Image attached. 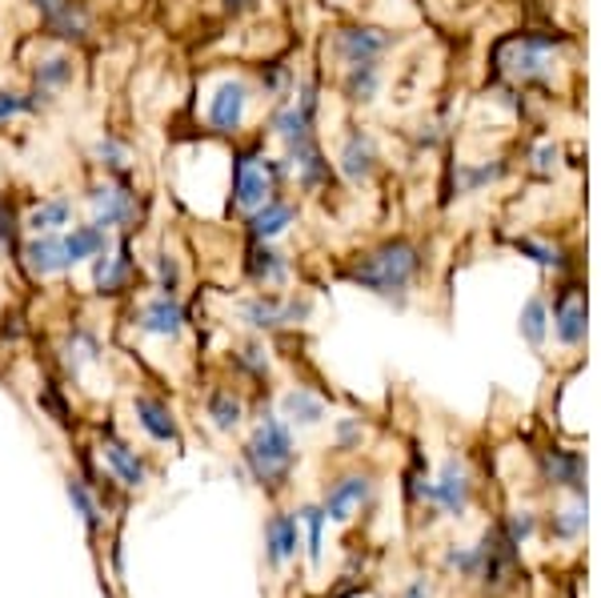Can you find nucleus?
Wrapping results in <instances>:
<instances>
[{"mask_svg":"<svg viewBox=\"0 0 601 598\" xmlns=\"http://www.w3.org/2000/svg\"><path fill=\"white\" fill-rule=\"evenodd\" d=\"M418 266H421L418 245L385 241L378 250H369L366 257H357L345 278L369 293H381V297H401L413 285V278H418Z\"/></svg>","mask_w":601,"mask_h":598,"instance_id":"1","label":"nucleus"},{"mask_svg":"<svg viewBox=\"0 0 601 598\" xmlns=\"http://www.w3.org/2000/svg\"><path fill=\"white\" fill-rule=\"evenodd\" d=\"M245 462L253 470V479L265 482V486H281L293 466V438H289V425L277 422V418H265L257 425L253 442L245 446Z\"/></svg>","mask_w":601,"mask_h":598,"instance_id":"2","label":"nucleus"},{"mask_svg":"<svg viewBox=\"0 0 601 598\" xmlns=\"http://www.w3.org/2000/svg\"><path fill=\"white\" fill-rule=\"evenodd\" d=\"M269 193H273V169H269V161L253 157V153L236 157V165H233V198H236V205H241L245 213H253L257 205H265V201H269Z\"/></svg>","mask_w":601,"mask_h":598,"instance_id":"3","label":"nucleus"},{"mask_svg":"<svg viewBox=\"0 0 601 598\" xmlns=\"http://www.w3.org/2000/svg\"><path fill=\"white\" fill-rule=\"evenodd\" d=\"M92 205V226L101 229H120L137 217V193H129V186H97L89 193Z\"/></svg>","mask_w":601,"mask_h":598,"instance_id":"4","label":"nucleus"},{"mask_svg":"<svg viewBox=\"0 0 601 598\" xmlns=\"http://www.w3.org/2000/svg\"><path fill=\"white\" fill-rule=\"evenodd\" d=\"M314 89L309 85H300V97L297 101H289L285 109H277V117H273V133L285 141L289 149H297L305 145V141H314Z\"/></svg>","mask_w":601,"mask_h":598,"instance_id":"5","label":"nucleus"},{"mask_svg":"<svg viewBox=\"0 0 601 598\" xmlns=\"http://www.w3.org/2000/svg\"><path fill=\"white\" fill-rule=\"evenodd\" d=\"M245 109H248L245 80H221L209 101V125L217 133H236L245 125Z\"/></svg>","mask_w":601,"mask_h":598,"instance_id":"6","label":"nucleus"},{"mask_svg":"<svg viewBox=\"0 0 601 598\" xmlns=\"http://www.w3.org/2000/svg\"><path fill=\"white\" fill-rule=\"evenodd\" d=\"M309 314L305 302H281L273 293H261V297H248L245 306H241V321L253 326V330H273V326H289V321H297Z\"/></svg>","mask_w":601,"mask_h":598,"instance_id":"7","label":"nucleus"},{"mask_svg":"<svg viewBox=\"0 0 601 598\" xmlns=\"http://www.w3.org/2000/svg\"><path fill=\"white\" fill-rule=\"evenodd\" d=\"M385 49H389V37L381 28H341L337 40H333V53L345 65H373Z\"/></svg>","mask_w":601,"mask_h":598,"instance_id":"8","label":"nucleus"},{"mask_svg":"<svg viewBox=\"0 0 601 598\" xmlns=\"http://www.w3.org/2000/svg\"><path fill=\"white\" fill-rule=\"evenodd\" d=\"M430 498L442 506L445 514H465V506H470V474H465V466L458 458H449L442 466V479L430 486Z\"/></svg>","mask_w":601,"mask_h":598,"instance_id":"9","label":"nucleus"},{"mask_svg":"<svg viewBox=\"0 0 601 598\" xmlns=\"http://www.w3.org/2000/svg\"><path fill=\"white\" fill-rule=\"evenodd\" d=\"M293 217H297V205H289L281 198H269L265 205L248 213V238L253 241H273L277 233H285L293 226Z\"/></svg>","mask_w":601,"mask_h":598,"instance_id":"10","label":"nucleus"},{"mask_svg":"<svg viewBox=\"0 0 601 598\" xmlns=\"http://www.w3.org/2000/svg\"><path fill=\"white\" fill-rule=\"evenodd\" d=\"M181 326H184V309L172 293H161V297H153L141 309V330L153 333V338H177Z\"/></svg>","mask_w":601,"mask_h":598,"instance_id":"11","label":"nucleus"},{"mask_svg":"<svg viewBox=\"0 0 601 598\" xmlns=\"http://www.w3.org/2000/svg\"><path fill=\"white\" fill-rule=\"evenodd\" d=\"M25 257H28V269H33L37 278H53V273H65L68 269L61 233H37V238L25 245Z\"/></svg>","mask_w":601,"mask_h":598,"instance_id":"12","label":"nucleus"},{"mask_svg":"<svg viewBox=\"0 0 601 598\" xmlns=\"http://www.w3.org/2000/svg\"><path fill=\"white\" fill-rule=\"evenodd\" d=\"M373 169H378V149H373V141L366 133H354L341 145V174L349 177L354 186H361V181L373 177Z\"/></svg>","mask_w":601,"mask_h":598,"instance_id":"13","label":"nucleus"},{"mask_svg":"<svg viewBox=\"0 0 601 598\" xmlns=\"http://www.w3.org/2000/svg\"><path fill=\"white\" fill-rule=\"evenodd\" d=\"M65 241V262L68 266H80V262H92L108 250V229L101 226H73L68 233H61Z\"/></svg>","mask_w":601,"mask_h":598,"instance_id":"14","label":"nucleus"},{"mask_svg":"<svg viewBox=\"0 0 601 598\" xmlns=\"http://www.w3.org/2000/svg\"><path fill=\"white\" fill-rule=\"evenodd\" d=\"M40 21H44V28L61 40H85L89 37V13H85V4H77V0H61V4L49 9Z\"/></svg>","mask_w":601,"mask_h":598,"instance_id":"15","label":"nucleus"},{"mask_svg":"<svg viewBox=\"0 0 601 598\" xmlns=\"http://www.w3.org/2000/svg\"><path fill=\"white\" fill-rule=\"evenodd\" d=\"M97 266H92V281H97V290L101 293H120L125 290V281H129V245H120L117 253H113V245H108L101 257H92Z\"/></svg>","mask_w":601,"mask_h":598,"instance_id":"16","label":"nucleus"},{"mask_svg":"<svg viewBox=\"0 0 601 598\" xmlns=\"http://www.w3.org/2000/svg\"><path fill=\"white\" fill-rule=\"evenodd\" d=\"M366 498H369V479H361V474H349V479L333 482V491L325 498V519L345 522Z\"/></svg>","mask_w":601,"mask_h":598,"instance_id":"17","label":"nucleus"},{"mask_svg":"<svg viewBox=\"0 0 601 598\" xmlns=\"http://www.w3.org/2000/svg\"><path fill=\"white\" fill-rule=\"evenodd\" d=\"M248 278L257 281V285H281V281L289 278L285 257H281L269 241H257V245L248 250Z\"/></svg>","mask_w":601,"mask_h":598,"instance_id":"18","label":"nucleus"},{"mask_svg":"<svg viewBox=\"0 0 601 598\" xmlns=\"http://www.w3.org/2000/svg\"><path fill=\"white\" fill-rule=\"evenodd\" d=\"M132 406H137V422L144 425V434H149L153 442H172V438H177V422H172V413H169V406H165V402L137 398Z\"/></svg>","mask_w":601,"mask_h":598,"instance_id":"19","label":"nucleus"},{"mask_svg":"<svg viewBox=\"0 0 601 598\" xmlns=\"http://www.w3.org/2000/svg\"><path fill=\"white\" fill-rule=\"evenodd\" d=\"M65 226H73V201L68 198H53L37 205V209L28 213V229L33 233H61Z\"/></svg>","mask_w":601,"mask_h":598,"instance_id":"20","label":"nucleus"},{"mask_svg":"<svg viewBox=\"0 0 601 598\" xmlns=\"http://www.w3.org/2000/svg\"><path fill=\"white\" fill-rule=\"evenodd\" d=\"M105 458H108V466H113V474H117L125 486H132V491H137V486H144V466H141V458H137V454H132L125 442L108 438L105 442Z\"/></svg>","mask_w":601,"mask_h":598,"instance_id":"21","label":"nucleus"},{"mask_svg":"<svg viewBox=\"0 0 601 598\" xmlns=\"http://www.w3.org/2000/svg\"><path fill=\"white\" fill-rule=\"evenodd\" d=\"M297 555V519H289V514H277L269 522V559L273 562H285Z\"/></svg>","mask_w":601,"mask_h":598,"instance_id":"22","label":"nucleus"},{"mask_svg":"<svg viewBox=\"0 0 601 598\" xmlns=\"http://www.w3.org/2000/svg\"><path fill=\"white\" fill-rule=\"evenodd\" d=\"M73 61L68 56H49V61H40L37 65V93H56V89H65V85H73Z\"/></svg>","mask_w":601,"mask_h":598,"instance_id":"23","label":"nucleus"},{"mask_svg":"<svg viewBox=\"0 0 601 598\" xmlns=\"http://www.w3.org/2000/svg\"><path fill=\"white\" fill-rule=\"evenodd\" d=\"M558 338L565 346H577L586 338V306L577 297H565L562 309H558Z\"/></svg>","mask_w":601,"mask_h":598,"instance_id":"24","label":"nucleus"},{"mask_svg":"<svg viewBox=\"0 0 601 598\" xmlns=\"http://www.w3.org/2000/svg\"><path fill=\"white\" fill-rule=\"evenodd\" d=\"M285 413H289V422L314 425V422H321L325 406H321V398H314L309 390H293V394L285 398Z\"/></svg>","mask_w":601,"mask_h":598,"instance_id":"25","label":"nucleus"},{"mask_svg":"<svg viewBox=\"0 0 601 598\" xmlns=\"http://www.w3.org/2000/svg\"><path fill=\"white\" fill-rule=\"evenodd\" d=\"M378 85H381L378 61H373V65H349V77H345V93L354 97V101H369V97L378 93Z\"/></svg>","mask_w":601,"mask_h":598,"instance_id":"26","label":"nucleus"},{"mask_svg":"<svg viewBox=\"0 0 601 598\" xmlns=\"http://www.w3.org/2000/svg\"><path fill=\"white\" fill-rule=\"evenodd\" d=\"M546 474L558 486H581V462H577L574 454H562V450L546 454Z\"/></svg>","mask_w":601,"mask_h":598,"instance_id":"27","label":"nucleus"},{"mask_svg":"<svg viewBox=\"0 0 601 598\" xmlns=\"http://www.w3.org/2000/svg\"><path fill=\"white\" fill-rule=\"evenodd\" d=\"M209 418L217 430H233V425L241 422V402H236L229 390H217L209 398Z\"/></svg>","mask_w":601,"mask_h":598,"instance_id":"28","label":"nucleus"},{"mask_svg":"<svg viewBox=\"0 0 601 598\" xmlns=\"http://www.w3.org/2000/svg\"><path fill=\"white\" fill-rule=\"evenodd\" d=\"M37 105H40V93H0V125L21 117V113H33Z\"/></svg>","mask_w":601,"mask_h":598,"instance_id":"29","label":"nucleus"},{"mask_svg":"<svg viewBox=\"0 0 601 598\" xmlns=\"http://www.w3.org/2000/svg\"><path fill=\"white\" fill-rule=\"evenodd\" d=\"M522 333L534 342V346H541V338H546V302H529L522 314Z\"/></svg>","mask_w":601,"mask_h":598,"instance_id":"30","label":"nucleus"},{"mask_svg":"<svg viewBox=\"0 0 601 598\" xmlns=\"http://www.w3.org/2000/svg\"><path fill=\"white\" fill-rule=\"evenodd\" d=\"M300 519L309 526V559L321 562V526H325V510H321V506H305Z\"/></svg>","mask_w":601,"mask_h":598,"instance_id":"31","label":"nucleus"},{"mask_svg":"<svg viewBox=\"0 0 601 598\" xmlns=\"http://www.w3.org/2000/svg\"><path fill=\"white\" fill-rule=\"evenodd\" d=\"M68 498H73V506L80 510V519L89 522V526H97V502H92V494L85 491V482L68 479Z\"/></svg>","mask_w":601,"mask_h":598,"instance_id":"32","label":"nucleus"},{"mask_svg":"<svg viewBox=\"0 0 601 598\" xmlns=\"http://www.w3.org/2000/svg\"><path fill=\"white\" fill-rule=\"evenodd\" d=\"M553 526H558V534H562V538H574V534L586 526V502H577V506H570V510H562Z\"/></svg>","mask_w":601,"mask_h":598,"instance_id":"33","label":"nucleus"},{"mask_svg":"<svg viewBox=\"0 0 601 598\" xmlns=\"http://www.w3.org/2000/svg\"><path fill=\"white\" fill-rule=\"evenodd\" d=\"M157 281H161V293H177L181 269H177V262H172L169 253H161V257H157Z\"/></svg>","mask_w":601,"mask_h":598,"instance_id":"34","label":"nucleus"},{"mask_svg":"<svg viewBox=\"0 0 601 598\" xmlns=\"http://www.w3.org/2000/svg\"><path fill=\"white\" fill-rule=\"evenodd\" d=\"M534 534V514H525V510H517V514H510V526H506V538H510L513 546H522L525 538Z\"/></svg>","mask_w":601,"mask_h":598,"instance_id":"35","label":"nucleus"},{"mask_svg":"<svg viewBox=\"0 0 601 598\" xmlns=\"http://www.w3.org/2000/svg\"><path fill=\"white\" fill-rule=\"evenodd\" d=\"M97 157H101V165H108V169H125V149H120L113 137H105V141L97 145Z\"/></svg>","mask_w":601,"mask_h":598,"instance_id":"36","label":"nucleus"},{"mask_svg":"<svg viewBox=\"0 0 601 598\" xmlns=\"http://www.w3.org/2000/svg\"><path fill=\"white\" fill-rule=\"evenodd\" d=\"M0 241H13V209L0 205Z\"/></svg>","mask_w":601,"mask_h":598,"instance_id":"37","label":"nucleus"},{"mask_svg":"<svg viewBox=\"0 0 601 598\" xmlns=\"http://www.w3.org/2000/svg\"><path fill=\"white\" fill-rule=\"evenodd\" d=\"M337 438H341V446H354L357 438H361V430H357L354 422H341V430H337Z\"/></svg>","mask_w":601,"mask_h":598,"instance_id":"38","label":"nucleus"},{"mask_svg":"<svg viewBox=\"0 0 601 598\" xmlns=\"http://www.w3.org/2000/svg\"><path fill=\"white\" fill-rule=\"evenodd\" d=\"M225 4V13H248V9H253V4H257V0H221Z\"/></svg>","mask_w":601,"mask_h":598,"instance_id":"39","label":"nucleus"},{"mask_svg":"<svg viewBox=\"0 0 601 598\" xmlns=\"http://www.w3.org/2000/svg\"><path fill=\"white\" fill-rule=\"evenodd\" d=\"M406 598H430V586H425V583H413V586H409V595Z\"/></svg>","mask_w":601,"mask_h":598,"instance_id":"40","label":"nucleus"},{"mask_svg":"<svg viewBox=\"0 0 601 598\" xmlns=\"http://www.w3.org/2000/svg\"><path fill=\"white\" fill-rule=\"evenodd\" d=\"M33 4H37V9H40V16H44V13H49V9H56V4H61V0H33Z\"/></svg>","mask_w":601,"mask_h":598,"instance_id":"41","label":"nucleus"}]
</instances>
